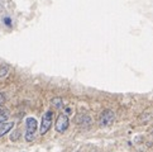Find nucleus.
<instances>
[{"label":"nucleus","mask_w":153,"mask_h":152,"mask_svg":"<svg viewBox=\"0 0 153 152\" xmlns=\"http://www.w3.org/2000/svg\"><path fill=\"white\" fill-rule=\"evenodd\" d=\"M70 126V119L66 114H58V117L56 119V124H54V129L58 132V133H65L67 131V128Z\"/></svg>","instance_id":"2"},{"label":"nucleus","mask_w":153,"mask_h":152,"mask_svg":"<svg viewBox=\"0 0 153 152\" xmlns=\"http://www.w3.org/2000/svg\"><path fill=\"white\" fill-rule=\"evenodd\" d=\"M152 137H153V132H152Z\"/></svg>","instance_id":"10"},{"label":"nucleus","mask_w":153,"mask_h":152,"mask_svg":"<svg viewBox=\"0 0 153 152\" xmlns=\"http://www.w3.org/2000/svg\"><path fill=\"white\" fill-rule=\"evenodd\" d=\"M5 103V94L4 93H0V107Z\"/></svg>","instance_id":"9"},{"label":"nucleus","mask_w":153,"mask_h":152,"mask_svg":"<svg viewBox=\"0 0 153 152\" xmlns=\"http://www.w3.org/2000/svg\"><path fill=\"white\" fill-rule=\"evenodd\" d=\"M14 127V122H4V123H0V138L5 136L8 132H10Z\"/></svg>","instance_id":"5"},{"label":"nucleus","mask_w":153,"mask_h":152,"mask_svg":"<svg viewBox=\"0 0 153 152\" xmlns=\"http://www.w3.org/2000/svg\"><path fill=\"white\" fill-rule=\"evenodd\" d=\"M114 119H115V114H114V112L110 110V109H105L101 113L99 123H100L101 127H109V126H111L113 124Z\"/></svg>","instance_id":"4"},{"label":"nucleus","mask_w":153,"mask_h":152,"mask_svg":"<svg viewBox=\"0 0 153 152\" xmlns=\"http://www.w3.org/2000/svg\"><path fill=\"white\" fill-rule=\"evenodd\" d=\"M52 118H53V113L51 110H48L43 114L42 122H41V129H39V133L42 136L46 134L48 131H50V128L52 126Z\"/></svg>","instance_id":"3"},{"label":"nucleus","mask_w":153,"mask_h":152,"mask_svg":"<svg viewBox=\"0 0 153 152\" xmlns=\"http://www.w3.org/2000/svg\"><path fill=\"white\" fill-rule=\"evenodd\" d=\"M8 72H9V67L8 66H1L0 67V79L5 77V76L8 75Z\"/></svg>","instance_id":"8"},{"label":"nucleus","mask_w":153,"mask_h":152,"mask_svg":"<svg viewBox=\"0 0 153 152\" xmlns=\"http://www.w3.org/2000/svg\"><path fill=\"white\" fill-rule=\"evenodd\" d=\"M52 105H54L56 108H58V109H59V108L62 107V99H61V98H53V99H52Z\"/></svg>","instance_id":"6"},{"label":"nucleus","mask_w":153,"mask_h":152,"mask_svg":"<svg viewBox=\"0 0 153 152\" xmlns=\"http://www.w3.org/2000/svg\"><path fill=\"white\" fill-rule=\"evenodd\" d=\"M38 128V123L37 119L33 117H28L25 119V136L24 138L27 142H32L36 137V132Z\"/></svg>","instance_id":"1"},{"label":"nucleus","mask_w":153,"mask_h":152,"mask_svg":"<svg viewBox=\"0 0 153 152\" xmlns=\"http://www.w3.org/2000/svg\"><path fill=\"white\" fill-rule=\"evenodd\" d=\"M9 118V113L7 110H3V112H0V123H4V122H7V119Z\"/></svg>","instance_id":"7"}]
</instances>
